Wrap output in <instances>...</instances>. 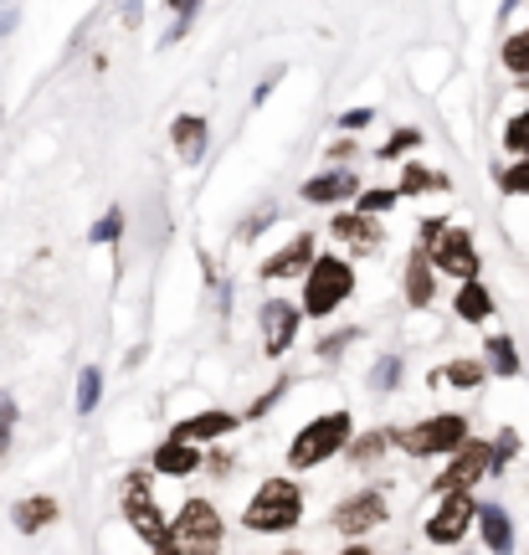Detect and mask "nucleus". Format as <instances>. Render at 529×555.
Returning a JSON list of instances; mask_svg holds the SVG:
<instances>
[{"label":"nucleus","mask_w":529,"mask_h":555,"mask_svg":"<svg viewBox=\"0 0 529 555\" xmlns=\"http://www.w3.org/2000/svg\"><path fill=\"white\" fill-rule=\"evenodd\" d=\"M354 294V268L339 253H324V258H314V268H309V278H304V314H334L345 298Z\"/></svg>","instance_id":"5"},{"label":"nucleus","mask_w":529,"mask_h":555,"mask_svg":"<svg viewBox=\"0 0 529 555\" xmlns=\"http://www.w3.org/2000/svg\"><path fill=\"white\" fill-rule=\"evenodd\" d=\"M375 453H386V437L380 433H371V437H360V442H354V463H360V468H365Z\"/></svg>","instance_id":"34"},{"label":"nucleus","mask_w":529,"mask_h":555,"mask_svg":"<svg viewBox=\"0 0 529 555\" xmlns=\"http://www.w3.org/2000/svg\"><path fill=\"white\" fill-rule=\"evenodd\" d=\"M483 365H489L493 376H519V350H514V339L509 335L483 339Z\"/></svg>","instance_id":"22"},{"label":"nucleus","mask_w":529,"mask_h":555,"mask_svg":"<svg viewBox=\"0 0 529 555\" xmlns=\"http://www.w3.org/2000/svg\"><path fill=\"white\" fill-rule=\"evenodd\" d=\"M422 144V129H396L386 144H380V159H396V155H407V150H416Z\"/></svg>","instance_id":"30"},{"label":"nucleus","mask_w":529,"mask_h":555,"mask_svg":"<svg viewBox=\"0 0 529 555\" xmlns=\"http://www.w3.org/2000/svg\"><path fill=\"white\" fill-rule=\"evenodd\" d=\"M519 453V437L514 433H499V442H493V474H504V463Z\"/></svg>","instance_id":"33"},{"label":"nucleus","mask_w":529,"mask_h":555,"mask_svg":"<svg viewBox=\"0 0 529 555\" xmlns=\"http://www.w3.org/2000/svg\"><path fill=\"white\" fill-rule=\"evenodd\" d=\"M283 391H288V380H278V386H273V391H268V397H262V401H253V412H247V416L273 412V406H278V397H283Z\"/></svg>","instance_id":"36"},{"label":"nucleus","mask_w":529,"mask_h":555,"mask_svg":"<svg viewBox=\"0 0 529 555\" xmlns=\"http://www.w3.org/2000/svg\"><path fill=\"white\" fill-rule=\"evenodd\" d=\"M330 227H334V237L345 242V247H354V253H375V247L386 242L380 221H375V217H360V211H339Z\"/></svg>","instance_id":"13"},{"label":"nucleus","mask_w":529,"mask_h":555,"mask_svg":"<svg viewBox=\"0 0 529 555\" xmlns=\"http://www.w3.org/2000/svg\"><path fill=\"white\" fill-rule=\"evenodd\" d=\"M11 525H16L21 535H37V530H47V525H57V499L52 494L21 499L16 509H11Z\"/></svg>","instance_id":"16"},{"label":"nucleus","mask_w":529,"mask_h":555,"mask_svg":"<svg viewBox=\"0 0 529 555\" xmlns=\"http://www.w3.org/2000/svg\"><path fill=\"white\" fill-rule=\"evenodd\" d=\"M124 519H129V525H134V535H144L155 551L170 540V525H165L155 494H150V474H129V478H124Z\"/></svg>","instance_id":"7"},{"label":"nucleus","mask_w":529,"mask_h":555,"mask_svg":"<svg viewBox=\"0 0 529 555\" xmlns=\"http://www.w3.org/2000/svg\"><path fill=\"white\" fill-rule=\"evenodd\" d=\"M452 309H457V319H463V324H483V319L493 314V294L478 283V278H473V283H463V288H457Z\"/></svg>","instance_id":"20"},{"label":"nucleus","mask_w":529,"mask_h":555,"mask_svg":"<svg viewBox=\"0 0 529 555\" xmlns=\"http://www.w3.org/2000/svg\"><path fill=\"white\" fill-rule=\"evenodd\" d=\"M155 468H159V474H170V478L196 474V468H201L196 442H176V437H165V442L155 448Z\"/></svg>","instance_id":"17"},{"label":"nucleus","mask_w":529,"mask_h":555,"mask_svg":"<svg viewBox=\"0 0 529 555\" xmlns=\"http://www.w3.org/2000/svg\"><path fill=\"white\" fill-rule=\"evenodd\" d=\"M232 427H236L232 412H196V416H185V422H176L170 437L176 442H216V437H227Z\"/></svg>","instance_id":"15"},{"label":"nucleus","mask_w":529,"mask_h":555,"mask_svg":"<svg viewBox=\"0 0 529 555\" xmlns=\"http://www.w3.org/2000/svg\"><path fill=\"white\" fill-rule=\"evenodd\" d=\"M499 191L504 196H529V159L509 165V170H499Z\"/></svg>","instance_id":"27"},{"label":"nucleus","mask_w":529,"mask_h":555,"mask_svg":"<svg viewBox=\"0 0 529 555\" xmlns=\"http://www.w3.org/2000/svg\"><path fill=\"white\" fill-rule=\"evenodd\" d=\"M339 555H371V551H365V545H350V551H339Z\"/></svg>","instance_id":"41"},{"label":"nucleus","mask_w":529,"mask_h":555,"mask_svg":"<svg viewBox=\"0 0 529 555\" xmlns=\"http://www.w3.org/2000/svg\"><path fill=\"white\" fill-rule=\"evenodd\" d=\"M396 380H401V360H396V356H386V360H380V365H375V386H380V391H391Z\"/></svg>","instance_id":"35"},{"label":"nucleus","mask_w":529,"mask_h":555,"mask_svg":"<svg viewBox=\"0 0 529 555\" xmlns=\"http://www.w3.org/2000/svg\"><path fill=\"white\" fill-rule=\"evenodd\" d=\"M483 376H489V365H483V360H452V365H442V371H437V380H452L457 391L483 386Z\"/></svg>","instance_id":"24"},{"label":"nucleus","mask_w":529,"mask_h":555,"mask_svg":"<svg viewBox=\"0 0 529 555\" xmlns=\"http://www.w3.org/2000/svg\"><path fill=\"white\" fill-rule=\"evenodd\" d=\"M371 119H375L371 108H350V114L339 119V129H365V124H371Z\"/></svg>","instance_id":"38"},{"label":"nucleus","mask_w":529,"mask_h":555,"mask_svg":"<svg viewBox=\"0 0 529 555\" xmlns=\"http://www.w3.org/2000/svg\"><path fill=\"white\" fill-rule=\"evenodd\" d=\"M118 232H124V211H103V221L93 227V242H118Z\"/></svg>","instance_id":"32"},{"label":"nucleus","mask_w":529,"mask_h":555,"mask_svg":"<svg viewBox=\"0 0 529 555\" xmlns=\"http://www.w3.org/2000/svg\"><path fill=\"white\" fill-rule=\"evenodd\" d=\"M478 525H483V545L493 555H509L514 551V519L499 509V504H478Z\"/></svg>","instance_id":"18"},{"label":"nucleus","mask_w":529,"mask_h":555,"mask_svg":"<svg viewBox=\"0 0 529 555\" xmlns=\"http://www.w3.org/2000/svg\"><path fill=\"white\" fill-rule=\"evenodd\" d=\"M504 150H514V155H529V108H519V114L504 124Z\"/></svg>","instance_id":"26"},{"label":"nucleus","mask_w":529,"mask_h":555,"mask_svg":"<svg viewBox=\"0 0 529 555\" xmlns=\"http://www.w3.org/2000/svg\"><path fill=\"white\" fill-rule=\"evenodd\" d=\"M304 201H314V206H339V201H360V180L350 170H324L304 185Z\"/></svg>","instance_id":"14"},{"label":"nucleus","mask_w":529,"mask_h":555,"mask_svg":"<svg viewBox=\"0 0 529 555\" xmlns=\"http://www.w3.org/2000/svg\"><path fill=\"white\" fill-rule=\"evenodd\" d=\"M11 427H16V401L0 391V457L11 453Z\"/></svg>","instance_id":"31"},{"label":"nucleus","mask_w":529,"mask_h":555,"mask_svg":"<svg viewBox=\"0 0 529 555\" xmlns=\"http://www.w3.org/2000/svg\"><path fill=\"white\" fill-rule=\"evenodd\" d=\"M221 535H227V525H221V515H216L211 504L206 499H185L176 515V530H170V540L155 555H216L221 551Z\"/></svg>","instance_id":"3"},{"label":"nucleus","mask_w":529,"mask_h":555,"mask_svg":"<svg viewBox=\"0 0 529 555\" xmlns=\"http://www.w3.org/2000/svg\"><path fill=\"white\" fill-rule=\"evenodd\" d=\"M483 474H493V442H478V437H468L457 453H452L448 474H437V494H468L473 483Z\"/></svg>","instance_id":"8"},{"label":"nucleus","mask_w":529,"mask_h":555,"mask_svg":"<svg viewBox=\"0 0 529 555\" xmlns=\"http://www.w3.org/2000/svg\"><path fill=\"white\" fill-rule=\"evenodd\" d=\"M298 519H304V494H298L294 478L257 483V494L247 499V509H242V525L257 530V535H283V530H294Z\"/></svg>","instance_id":"1"},{"label":"nucleus","mask_w":529,"mask_h":555,"mask_svg":"<svg viewBox=\"0 0 529 555\" xmlns=\"http://www.w3.org/2000/svg\"><path fill=\"white\" fill-rule=\"evenodd\" d=\"M396 191H401V196H422V191H452V180L442 176V170H422V165H407Z\"/></svg>","instance_id":"23"},{"label":"nucleus","mask_w":529,"mask_h":555,"mask_svg":"<svg viewBox=\"0 0 529 555\" xmlns=\"http://www.w3.org/2000/svg\"><path fill=\"white\" fill-rule=\"evenodd\" d=\"M478 519V504L468 494H448L442 499V509L427 519V540L431 545H457V540L468 535V525Z\"/></svg>","instance_id":"10"},{"label":"nucleus","mask_w":529,"mask_h":555,"mask_svg":"<svg viewBox=\"0 0 529 555\" xmlns=\"http://www.w3.org/2000/svg\"><path fill=\"white\" fill-rule=\"evenodd\" d=\"M504 67H509V73H529V26L519 37L504 41Z\"/></svg>","instance_id":"28"},{"label":"nucleus","mask_w":529,"mask_h":555,"mask_svg":"<svg viewBox=\"0 0 529 555\" xmlns=\"http://www.w3.org/2000/svg\"><path fill=\"white\" fill-rule=\"evenodd\" d=\"M396 442H401L412 457L457 453V448L468 442V416L437 412V416H427V422H416V427H401V433H396Z\"/></svg>","instance_id":"6"},{"label":"nucleus","mask_w":529,"mask_h":555,"mask_svg":"<svg viewBox=\"0 0 529 555\" xmlns=\"http://www.w3.org/2000/svg\"><path fill=\"white\" fill-rule=\"evenodd\" d=\"M11 26H16V11H0V37H5Z\"/></svg>","instance_id":"40"},{"label":"nucleus","mask_w":529,"mask_h":555,"mask_svg":"<svg viewBox=\"0 0 529 555\" xmlns=\"http://www.w3.org/2000/svg\"><path fill=\"white\" fill-rule=\"evenodd\" d=\"M416 247L431 258V268L452 273L457 283H473L478 278V247L463 227H448V217H427L422 232H416Z\"/></svg>","instance_id":"2"},{"label":"nucleus","mask_w":529,"mask_h":555,"mask_svg":"<svg viewBox=\"0 0 529 555\" xmlns=\"http://www.w3.org/2000/svg\"><path fill=\"white\" fill-rule=\"evenodd\" d=\"M103 401V371L99 365H88L78 376V416H93V406Z\"/></svg>","instance_id":"25"},{"label":"nucleus","mask_w":529,"mask_h":555,"mask_svg":"<svg viewBox=\"0 0 529 555\" xmlns=\"http://www.w3.org/2000/svg\"><path fill=\"white\" fill-rule=\"evenodd\" d=\"M396 201H401V191H360V217H380Z\"/></svg>","instance_id":"29"},{"label":"nucleus","mask_w":529,"mask_h":555,"mask_svg":"<svg viewBox=\"0 0 529 555\" xmlns=\"http://www.w3.org/2000/svg\"><path fill=\"white\" fill-rule=\"evenodd\" d=\"M309 268H314V237H309V232H298V237L288 242L283 253H273L257 273L268 278V283H278V278H298V273H309Z\"/></svg>","instance_id":"12"},{"label":"nucleus","mask_w":529,"mask_h":555,"mask_svg":"<svg viewBox=\"0 0 529 555\" xmlns=\"http://www.w3.org/2000/svg\"><path fill=\"white\" fill-rule=\"evenodd\" d=\"M345 442H350V412H345V406L314 416L309 427H298L294 448H288V468H298V474H304V468H319V463H330Z\"/></svg>","instance_id":"4"},{"label":"nucleus","mask_w":529,"mask_h":555,"mask_svg":"<svg viewBox=\"0 0 529 555\" xmlns=\"http://www.w3.org/2000/svg\"><path fill=\"white\" fill-rule=\"evenodd\" d=\"M196 5H201V0H170V11H176V16H191Z\"/></svg>","instance_id":"39"},{"label":"nucleus","mask_w":529,"mask_h":555,"mask_svg":"<svg viewBox=\"0 0 529 555\" xmlns=\"http://www.w3.org/2000/svg\"><path fill=\"white\" fill-rule=\"evenodd\" d=\"M380 519H386V494H380V489H365V494L345 499V504L334 509V530H339V535H365Z\"/></svg>","instance_id":"11"},{"label":"nucleus","mask_w":529,"mask_h":555,"mask_svg":"<svg viewBox=\"0 0 529 555\" xmlns=\"http://www.w3.org/2000/svg\"><path fill=\"white\" fill-rule=\"evenodd\" d=\"M170 139H176V155L185 159V165H196L201 150H206V119H201V114H180V119L170 124Z\"/></svg>","instance_id":"19"},{"label":"nucleus","mask_w":529,"mask_h":555,"mask_svg":"<svg viewBox=\"0 0 529 555\" xmlns=\"http://www.w3.org/2000/svg\"><path fill=\"white\" fill-rule=\"evenodd\" d=\"M514 5H519V0H504V11H514Z\"/></svg>","instance_id":"42"},{"label":"nucleus","mask_w":529,"mask_h":555,"mask_svg":"<svg viewBox=\"0 0 529 555\" xmlns=\"http://www.w3.org/2000/svg\"><path fill=\"white\" fill-rule=\"evenodd\" d=\"M288 555H298V551H288Z\"/></svg>","instance_id":"43"},{"label":"nucleus","mask_w":529,"mask_h":555,"mask_svg":"<svg viewBox=\"0 0 529 555\" xmlns=\"http://www.w3.org/2000/svg\"><path fill=\"white\" fill-rule=\"evenodd\" d=\"M257 324H262V350L268 356H288L298 339V324H304V309L298 304H288V298H268L262 304V314H257Z\"/></svg>","instance_id":"9"},{"label":"nucleus","mask_w":529,"mask_h":555,"mask_svg":"<svg viewBox=\"0 0 529 555\" xmlns=\"http://www.w3.org/2000/svg\"><path fill=\"white\" fill-rule=\"evenodd\" d=\"M268 227H273V206H262V211L247 221V232H242V237H257V232H268Z\"/></svg>","instance_id":"37"},{"label":"nucleus","mask_w":529,"mask_h":555,"mask_svg":"<svg viewBox=\"0 0 529 555\" xmlns=\"http://www.w3.org/2000/svg\"><path fill=\"white\" fill-rule=\"evenodd\" d=\"M407 304H412V309L431 304V258L422 247H416L412 262H407Z\"/></svg>","instance_id":"21"}]
</instances>
